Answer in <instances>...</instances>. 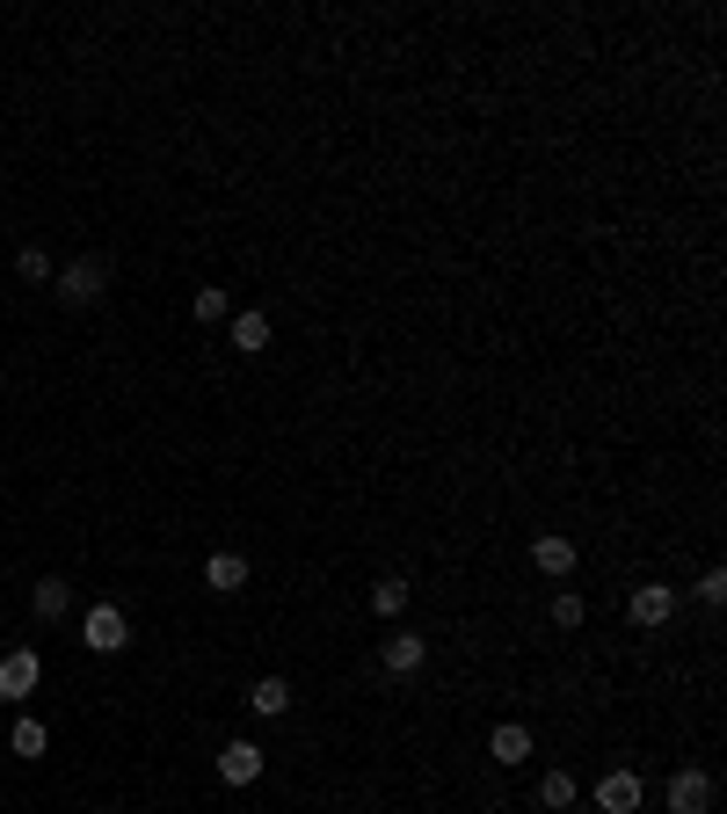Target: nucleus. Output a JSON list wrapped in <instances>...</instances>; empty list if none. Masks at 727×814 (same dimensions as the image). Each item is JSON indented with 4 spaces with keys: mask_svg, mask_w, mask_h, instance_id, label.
I'll use <instances>...</instances> for the list:
<instances>
[{
    "mask_svg": "<svg viewBox=\"0 0 727 814\" xmlns=\"http://www.w3.org/2000/svg\"><path fill=\"white\" fill-rule=\"evenodd\" d=\"M81 641L95 647V655H124V647H131V619H124L117 604H95L81 619Z\"/></svg>",
    "mask_w": 727,
    "mask_h": 814,
    "instance_id": "1",
    "label": "nucleus"
},
{
    "mask_svg": "<svg viewBox=\"0 0 727 814\" xmlns=\"http://www.w3.org/2000/svg\"><path fill=\"white\" fill-rule=\"evenodd\" d=\"M531 560H538V574H575V538L546 531V538L531 546Z\"/></svg>",
    "mask_w": 727,
    "mask_h": 814,
    "instance_id": "10",
    "label": "nucleus"
},
{
    "mask_svg": "<svg viewBox=\"0 0 727 814\" xmlns=\"http://www.w3.org/2000/svg\"><path fill=\"white\" fill-rule=\"evenodd\" d=\"M36 676H44V669H36V655H30V647H15V655L0 662V698H30Z\"/></svg>",
    "mask_w": 727,
    "mask_h": 814,
    "instance_id": "6",
    "label": "nucleus"
},
{
    "mask_svg": "<svg viewBox=\"0 0 727 814\" xmlns=\"http://www.w3.org/2000/svg\"><path fill=\"white\" fill-rule=\"evenodd\" d=\"M676 611V590H662V582H647V590H633V625H662Z\"/></svg>",
    "mask_w": 727,
    "mask_h": 814,
    "instance_id": "11",
    "label": "nucleus"
},
{
    "mask_svg": "<svg viewBox=\"0 0 727 814\" xmlns=\"http://www.w3.org/2000/svg\"><path fill=\"white\" fill-rule=\"evenodd\" d=\"M15 269H22V277H30V284H52V277H59V269H52V255H44V247H22V255H15Z\"/></svg>",
    "mask_w": 727,
    "mask_h": 814,
    "instance_id": "18",
    "label": "nucleus"
},
{
    "mask_svg": "<svg viewBox=\"0 0 727 814\" xmlns=\"http://www.w3.org/2000/svg\"><path fill=\"white\" fill-rule=\"evenodd\" d=\"M233 349H241V357H262V349H270V313H241V320H233Z\"/></svg>",
    "mask_w": 727,
    "mask_h": 814,
    "instance_id": "12",
    "label": "nucleus"
},
{
    "mask_svg": "<svg viewBox=\"0 0 727 814\" xmlns=\"http://www.w3.org/2000/svg\"><path fill=\"white\" fill-rule=\"evenodd\" d=\"M219 779L225 785H255L262 779V749L255 742H225L219 749Z\"/></svg>",
    "mask_w": 727,
    "mask_h": 814,
    "instance_id": "5",
    "label": "nucleus"
},
{
    "mask_svg": "<svg viewBox=\"0 0 727 814\" xmlns=\"http://www.w3.org/2000/svg\"><path fill=\"white\" fill-rule=\"evenodd\" d=\"M247 706H255V712H262V720H277V712H284V706H292V684H284V676H262L255 691H247Z\"/></svg>",
    "mask_w": 727,
    "mask_h": 814,
    "instance_id": "13",
    "label": "nucleus"
},
{
    "mask_svg": "<svg viewBox=\"0 0 727 814\" xmlns=\"http://www.w3.org/2000/svg\"><path fill=\"white\" fill-rule=\"evenodd\" d=\"M30 604H36V619H66L73 590H66V582H36V596H30Z\"/></svg>",
    "mask_w": 727,
    "mask_h": 814,
    "instance_id": "15",
    "label": "nucleus"
},
{
    "mask_svg": "<svg viewBox=\"0 0 727 814\" xmlns=\"http://www.w3.org/2000/svg\"><path fill=\"white\" fill-rule=\"evenodd\" d=\"M487 757H495V763H509V771H517V763L531 757V728H517V720H503V728L487 734Z\"/></svg>",
    "mask_w": 727,
    "mask_h": 814,
    "instance_id": "7",
    "label": "nucleus"
},
{
    "mask_svg": "<svg viewBox=\"0 0 727 814\" xmlns=\"http://www.w3.org/2000/svg\"><path fill=\"white\" fill-rule=\"evenodd\" d=\"M109 292V269L95 255H81V262H66V269H59V298H66V306H95V298Z\"/></svg>",
    "mask_w": 727,
    "mask_h": 814,
    "instance_id": "2",
    "label": "nucleus"
},
{
    "mask_svg": "<svg viewBox=\"0 0 727 814\" xmlns=\"http://www.w3.org/2000/svg\"><path fill=\"white\" fill-rule=\"evenodd\" d=\"M698 604H727V568H706V574H698Z\"/></svg>",
    "mask_w": 727,
    "mask_h": 814,
    "instance_id": "21",
    "label": "nucleus"
},
{
    "mask_svg": "<svg viewBox=\"0 0 727 814\" xmlns=\"http://www.w3.org/2000/svg\"><path fill=\"white\" fill-rule=\"evenodd\" d=\"M422 655H430V641H415V633H393V641H386V676H415Z\"/></svg>",
    "mask_w": 727,
    "mask_h": 814,
    "instance_id": "9",
    "label": "nucleus"
},
{
    "mask_svg": "<svg viewBox=\"0 0 727 814\" xmlns=\"http://www.w3.org/2000/svg\"><path fill=\"white\" fill-rule=\"evenodd\" d=\"M225 306H233V298H225L219 284H211V292H197V298H190V313H197V320H204V328H211V320H225Z\"/></svg>",
    "mask_w": 727,
    "mask_h": 814,
    "instance_id": "19",
    "label": "nucleus"
},
{
    "mask_svg": "<svg viewBox=\"0 0 727 814\" xmlns=\"http://www.w3.org/2000/svg\"><path fill=\"white\" fill-rule=\"evenodd\" d=\"M713 807V779L706 771H676L670 779V814H706Z\"/></svg>",
    "mask_w": 727,
    "mask_h": 814,
    "instance_id": "3",
    "label": "nucleus"
},
{
    "mask_svg": "<svg viewBox=\"0 0 727 814\" xmlns=\"http://www.w3.org/2000/svg\"><path fill=\"white\" fill-rule=\"evenodd\" d=\"M204 582H211L219 596L247 590V560H241V553H211V560H204Z\"/></svg>",
    "mask_w": 727,
    "mask_h": 814,
    "instance_id": "8",
    "label": "nucleus"
},
{
    "mask_svg": "<svg viewBox=\"0 0 727 814\" xmlns=\"http://www.w3.org/2000/svg\"><path fill=\"white\" fill-rule=\"evenodd\" d=\"M538 800H546V807H575V771H546Z\"/></svg>",
    "mask_w": 727,
    "mask_h": 814,
    "instance_id": "17",
    "label": "nucleus"
},
{
    "mask_svg": "<svg viewBox=\"0 0 727 814\" xmlns=\"http://www.w3.org/2000/svg\"><path fill=\"white\" fill-rule=\"evenodd\" d=\"M597 807H604V814H641V779H633V771L597 779Z\"/></svg>",
    "mask_w": 727,
    "mask_h": 814,
    "instance_id": "4",
    "label": "nucleus"
},
{
    "mask_svg": "<svg viewBox=\"0 0 727 814\" xmlns=\"http://www.w3.org/2000/svg\"><path fill=\"white\" fill-rule=\"evenodd\" d=\"M582 619H589V604H582L575 590H560V596H554V625H568V633H575Z\"/></svg>",
    "mask_w": 727,
    "mask_h": 814,
    "instance_id": "20",
    "label": "nucleus"
},
{
    "mask_svg": "<svg viewBox=\"0 0 727 814\" xmlns=\"http://www.w3.org/2000/svg\"><path fill=\"white\" fill-rule=\"evenodd\" d=\"M371 611H379V619H400V611H408V582H400V574L371 582Z\"/></svg>",
    "mask_w": 727,
    "mask_h": 814,
    "instance_id": "14",
    "label": "nucleus"
},
{
    "mask_svg": "<svg viewBox=\"0 0 727 814\" xmlns=\"http://www.w3.org/2000/svg\"><path fill=\"white\" fill-rule=\"evenodd\" d=\"M103 814H117V807H103Z\"/></svg>",
    "mask_w": 727,
    "mask_h": 814,
    "instance_id": "22",
    "label": "nucleus"
},
{
    "mask_svg": "<svg viewBox=\"0 0 727 814\" xmlns=\"http://www.w3.org/2000/svg\"><path fill=\"white\" fill-rule=\"evenodd\" d=\"M8 749H15V757H44V720H15Z\"/></svg>",
    "mask_w": 727,
    "mask_h": 814,
    "instance_id": "16",
    "label": "nucleus"
}]
</instances>
